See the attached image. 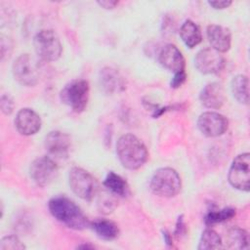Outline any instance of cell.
I'll return each mask as SVG.
<instances>
[{"label":"cell","instance_id":"cell-12","mask_svg":"<svg viewBox=\"0 0 250 250\" xmlns=\"http://www.w3.org/2000/svg\"><path fill=\"white\" fill-rule=\"evenodd\" d=\"M45 147L51 158H65L69 152L70 139L63 132L52 131L45 138Z\"/></svg>","mask_w":250,"mask_h":250},{"label":"cell","instance_id":"cell-30","mask_svg":"<svg viewBox=\"0 0 250 250\" xmlns=\"http://www.w3.org/2000/svg\"><path fill=\"white\" fill-rule=\"evenodd\" d=\"M77 248H95V246L84 244V245H79V246H77Z\"/></svg>","mask_w":250,"mask_h":250},{"label":"cell","instance_id":"cell-15","mask_svg":"<svg viewBox=\"0 0 250 250\" xmlns=\"http://www.w3.org/2000/svg\"><path fill=\"white\" fill-rule=\"evenodd\" d=\"M199 100L205 107L212 109L222 107L226 101L224 87L217 82H212L205 85L199 94Z\"/></svg>","mask_w":250,"mask_h":250},{"label":"cell","instance_id":"cell-17","mask_svg":"<svg viewBox=\"0 0 250 250\" xmlns=\"http://www.w3.org/2000/svg\"><path fill=\"white\" fill-rule=\"evenodd\" d=\"M100 85L107 94L120 92L125 88L123 78L120 76L118 71L111 67H104L101 70Z\"/></svg>","mask_w":250,"mask_h":250},{"label":"cell","instance_id":"cell-19","mask_svg":"<svg viewBox=\"0 0 250 250\" xmlns=\"http://www.w3.org/2000/svg\"><path fill=\"white\" fill-rule=\"evenodd\" d=\"M180 36L188 48H193L202 41V35L199 27L190 20L186 21L182 24L180 28Z\"/></svg>","mask_w":250,"mask_h":250},{"label":"cell","instance_id":"cell-21","mask_svg":"<svg viewBox=\"0 0 250 250\" xmlns=\"http://www.w3.org/2000/svg\"><path fill=\"white\" fill-rule=\"evenodd\" d=\"M104 186L113 194L125 197L130 194V188L128 183L120 175L110 171L107 173Z\"/></svg>","mask_w":250,"mask_h":250},{"label":"cell","instance_id":"cell-25","mask_svg":"<svg viewBox=\"0 0 250 250\" xmlns=\"http://www.w3.org/2000/svg\"><path fill=\"white\" fill-rule=\"evenodd\" d=\"M24 248V244L15 235L4 236L0 241V250H21Z\"/></svg>","mask_w":250,"mask_h":250},{"label":"cell","instance_id":"cell-20","mask_svg":"<svg viewBox=\"0 0 250 250\" xmlns=\"http://www.w3.org/2000/svg\"><path fill=\"white\" fill-rule=\"evenodd\" d=\"M230 89L235 100L243 104H249V79L246 75H235L230 82Z\"/></svg>","mask_w":250,"mask_h":250},{"label":"cell","instance_id":"cell-10","mask_svg":"<svg viewBox=\"0 0 250 250\" xmlns=\"http://www.w3.org/2000/svg\"><path fill=\"white\" fill-rule=\"evenodd\" d=\"M197 127L206 137H219L228 130L229 120L221 113L206 111L199 115L197 119Z\"/></svg>","mask_w":250,"mask_h":250},{"label":"cell","instance_id":"cell-28","mask_svg":"<svg viewBox=\"0 0 250 250\" xmlns=\"http://www.w3.org/2000/svg\"><path fill=\"white\" fill-rule=\"evenodd\" d=\"M208 4L217 10H223L231 5V1L229 0H222V1H209Z\"/></svg>","mask_w":250,"mask_h":250},{"label":"cell","instance_id":"cell-26","mask_svg":"<svg viewBox=\"0 0 250 250\" xmlns=\"http://www.w3.org/2000/svg\"><path fill=\"white\" fill-rule=\"evenodd\" d=\"M1 110L4 114H11L14 109V102L13 99L9 95H2L0 100Z\"/></svg>","mask_w":250,"mask_h":250},{"label":"cell","instance_id":"cell-14","mask_svg":"<svg viewBox=\"0 0 250 250\" xmlns=\"http://www.w3.org/2000/svg\"><path fill=\"white\" fill-rule=\"evenodd\" d=\"M15 126L18 132L23 136L36 134L41 128L40 116L31 108H21L15 118Z\"/></svg>","mask_w":250,"mask_h":250},{"label":"cell","instance_id":"cell-5","mask_svg":"<svg viewBox=\"0 0 250 250\" xmlns=\"http://www.w3.org/2000/svg\"><path fill=\"white\" fill-rule=\"evenodd\" d=\"M33 45L36 55L46 62L57 61L62 53L61 41L57 33L52 29H42L36 33Z\"/></svg>","mask_w":250,"mask_h":250},{"label":"cell","instance_id":"cell-11","mask_svg":"<svg viewBox=\"0 0 250 250\" xmlns=\"http://www.w3.org/2000/svg\"><path fill=\"white\" fill-rule=\"evenodd\" d=\"M194 65L203 74H215L220 72L225 66V59L216 50L205 48L196 54Z\"/></svg>","mask_w":250,"mask_h":250},{"label":"cell","instance_id":"cell-27","mask_svg":"<svg viewBox=\"0 0 250 250\" xmlns=\"http://www.w3.org/2000/svg\"><path fill=\"white\" fill-rule=\"evenodd\" d=\"M186 78H187V74L185 71L174 74V77L172 78V81H171V87L179 88L184 84V82L186 81Z\"/></svg>","mask_w":250,"mask_h":250},{"label":"cell","instance_id":"cell-24","mask_svg":"<svg viewBox=\"0 0 250 250\" xmlns=\"http://www.w3.org/2000/svg\"><path fill=\"white\" fill-rule=\"evenodd\" d=\"M235 216V209L233 208H224L222 210L213 211L211 210L205 217V224L206 225H214L217 223H222L228 221Z\"/></svg>","mask_w":250,"mask_h":250},{"label":"cell","instance_id":"cell-2","mask_svg":"<svg viewBox=\"0 0 250 250\" xmlns=\"http://www.w3.org/2000/svg\"><path fill=\"white\" fill-rule=\"evenodd\" d=\"M116 154L122 166L129 170L141 168L148 157L146 146L133 134H125L118 139Z\"/></svg>","mask_w":250,"mask_h":250},{"label":"cell","instance_id":"cell-9","mask_svg":"<svg viewBox=\"0 0 250 250\" xmlns=\"http://www.w3.org/2000/svg\"><path fill=\"white\" fill-rule=\"evenodd\" d=\"M31 179L39 187H48L58 177L59 168L57 163L50 156L36 158L29 167Z\"/></svg>","mask_w":250,"mask_h":250},{"label":"cell","instance_id":"cell-4","mask_svg":"<svg viewBox=\"0 0 250 250\" xmlns=\"http://www.w3.org/2000/svg\"><path fill=\"white\" fill-rule=\"evenodd\" d=\"M89 83L84 79H74L62 89L61 101L73 111L81 112L85 109L89 100Z\"/></svg>","mask_w":250,"mask_h":250},{"label":"cell","instance_id":"cell-6","mask_svg":"<svg viewBox=\"0 0 250 250\" xmlns=\"http://www.w3.org/2000/svg\"><path fill=\"white\" fill-rule=\"evenodd\" d=\"M68 183L71 190L78 197L86 201H91L98 191L96 179L80 167H73L69 171Z\"/></svg>","mask_w":250,"mask_h":250},{"label":"cell","instance_id":"cell-29","mask_svg":"<svg viewBox=\"0 0 250 250\" xmlns=\"http://www.w3.org/2000/svg\"><path fill=\"white\" fill-rule=\"evenodd\" d=\"M98 4L103 7L104 9H113L115 8L116 5H118V1H114V0H103V1H98Z\"/></svg>","mask_w":250,"mask_h":250},{"label":"cell","instance_id":"cell-13","mask_svg":"<svg viewBox=\"0 0 250 250\" xmlns=\"http://www.w3.org/2000/svg\"><path fill=\"white\" fill-rule=\"evenodd\" d=\"M158 61L164 68L174 74L185 71L186 62L184 56L174 44H167L161 49L158 55Z\"/></svg>","mask_w":250,"mask_h":250},{"label":"cell","instance_id":"cell-8","mask_svg":"<svg viewBox=\"0 0 250 250\" xmlns=\"http://www.w3.org/2000/svg\"><path fill=\"white\" fill-rule=\"evenodd\" d=\"M250 154L244 152L237 155L229 168L228 179L236 189L249 191L250 188Z\"/></svg>","mask_w":250,"mask_h":250},{"label":"cell","instance_id":"cell-16","mask_svg":"<svg viewBox=\"0 0 250 250\" xmlns=\"http://www.w3.org/2000/svg\"><path fill=\"white\" fill-rule=\"evenodd\" d=\"M207 38L212 49L219 53H225L230 48L231 33L229 29L225 26L210 24L207 27Z\"/></svg>","mask_w":250,"mask_h":250},{"label":"cell","instance_id":"cell-7","mask_svg":"<svg viewBox=\"0 0 250 250\" xmlns=\"http://www.w3.org/2000/svg\"><path fill=\"white\" fill-rule=\"evenodd\" d=\"M15 79L23 86H34L39 81L38 62L29 54L19 56L12 66Z\"/></svg>","mask_w":250,"mask_h":250},{"label":"cell","instance_id":"cell-23","mask_svg":"<svg viewBox=\"0 0 250 250\" xmlns=\"http://www.w3.org/2000/svg\"><path fill=\"white\" fill-rule=\"evenodd\" d=\"M223 247V241L221 236L211 229H205L200 237L198 249L199 250H211L220 249Z\"/></svg>","mask_w":250,"mask_h":250},{"label":"cell","instance_id":"cell-18","mask_svg":"<svg viewBox=\"0 0 250 250\" xmlns=\"http://www.w3.org/2000/svg\"><path fill=\"white\" fill-rule=\"evenodd\" d=\"M89 228L92 229L98 237L104 240H114L119 236L120 232L118 226L106 219H96L90 222Z\"/></svg>","mask_w":250,"mask_h":250},{"label":"cell","instance_id":"cell-22","mask_svg":"<svg viewBox=\"0 0 250 250\" xmlns=\"http://www.w3.org/2000/svg\"><path fill=\"white\" fill-rule=\"evenodd\" d=\"M228 247L231 249H247L249 247L248 232L239 228L230 229L227 234Z\"/></svg>","mask_w":250,"mask_h":250},{"label":"cell","instance_id":"cell-3","mask_svg":"<svg viewBox=\"0 0 250 250\" xmlns=\"http://www.w3.org/2000/svg\"><path fill=\"white\" fill-rule=\"evenodd\" d=\"M149 186L152 192L156 195L172 197L180 192L182 182L176 170L164 167L154 172Z\"/></svg>","mask_w":250,"mask_h":250},{"label":"cell","instance_id":"cell-1","mask_svg":"<svg viewBox=\"0 0 250 250\" xmlns=\"http://www.w3.org/2000/svg\"><path fill=\"white\" fill-rule=\"evenodd\" d=\"M48 208L52 216L59 222L73 229L89 228L90 221L78 205L65 196H55L50 199Z\"/></svg>","mask_w":250,"mask_h":250}]
</instances>
